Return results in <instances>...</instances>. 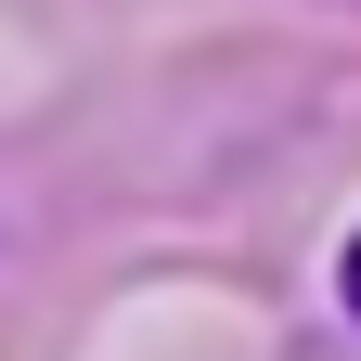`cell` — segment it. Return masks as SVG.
<instances>
[{"label":"cell","instance_id":"cell-1","mask_svg":"<svg viewBox=\"0 0 361 361\" xmlns=\"http://www.w3.org/2000/svg\"><path fill=\"white\" fill-rule=\"evenodd\" d=\"M336 297H348V323H361V233L336 245Z\"/></svg>","mask_w":361,"mask_h":361}]
</instances>
